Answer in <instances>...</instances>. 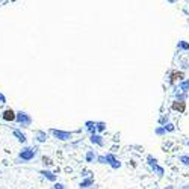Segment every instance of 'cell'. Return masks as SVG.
<instances>
[{
	"label": "cell",
	"instance_id": "1",
	"mask_svg": "<svg viewBox=\"0 0 189 189\" xmlns=\"http://www.w3.org/2000/svg\"><path fill=\"white\" fill-rule=\"evenodd\" d=\"M3 118H5V119H9V121H12V119L15 118L14 111H12V109H6V111L3 112Z\"/></svg>",
	"mask_w": 189,
	"mask_h": 189
},
{
	"label": "cell",
	"instance_id": "2",
	"mask_svg": "<svg viewBox=\"0 0 189 189\" xmlns=\"http://www.w3.org/2000/svg\"><path fill=\"white\" fill-rule=\"evenodd\" d=\"M185 103H174L173 105V109H176V111H180V112H183L185 111Z\"/></svg>",
	"mask_w": 189,
	"mask_h": 189
},
{
	"label": "cell",
	"instance_id": "3",
	"mask_svg": "<svg viewBox=\"0 0 189 189\" xmlns=\"http://www.w3.org/2000/svg\"><path fill=\"white\" fill-rule=\"evenodd\" d=\"M182 73H173V77H171V82H174V80H176V79H177V77H182Z\"/></svg>",
	"mask_w": 189,
	"mask_h": 189
}]
</instances>
